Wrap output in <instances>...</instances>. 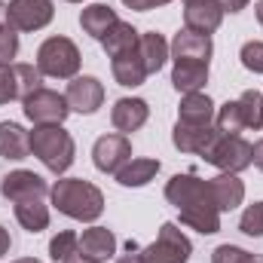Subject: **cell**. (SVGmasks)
<instances>
[{
    "mask_svg": "<svg viewBox=\"0 0 263 263\" xmlns=\"http://www.w3.org/2000/svg\"><path fill=\"white\" fill-rule=\"evenodd\" d=\"M165 199L178 208L181 223L202 236H214L220 230V208L211 196L208 181L196 175H175L165 184Z\"/></svg>",
    "mask_w": 263,
    "mask_h": 263,
    "instance_id": "cell-1",
    "label": "cell"
},
{
    "mask_svg": "<svg viewBox=\"0 0 263 263\" xmlns=\"http://www.w3.org/2000/svg\"><path fill=\"white\" fill-rule=\"evenodd\" d=\"M49 196H52V205L62 214L73 217V220H83V223L98 220L101 211H104V193L95 184L83 181V178H62V181H55Z\"/></svg>",
    "mask_w": 263,
    "mask_h": 263,
    "instance_id": "cell-2",
    "label": "cell"
},
{
    "mask_svg": "<svg viewBox=\"0 0 263 263\" xmlns=\"http://www.w3.org/2000/svg\"><path fill=\"white\" fill-rule=\"evenodd\" d=\"M31 153L52 175H65L73 165L77 147H73L70 132H65L62 126H34V132H31Z\"/></svg>",
    "mask_w": 263,
    "mask_h": 263,
    "instance_id": "cell-3",
    "label": "cell"
},
{
    "mask_svg": "<svg viewBox=\"0 0 263 263\" xmlns=\"http://www.w3.org/2000/svg\"><path fill=\"white\" fill-rule=\"evenodd\" d=\"M80 65H83V55H80L77 43L67 40V37H62V34L43 40L40 49H37V70H40L43 77L73 80L77 70H80Z\"/></svg>",
    "mask_w": 263,
    "mask_h": 263,
    "instance_id": "cell-4",
    "label": "cell"
},
{
    "mask_svg": "<svg viewBox=\"0 0 263 263\" xmlns=\"http://www.w3.org/2000/svg\"><path fill=\"white\" fill-rule=\"evenodd\" d=\"M202 159L211 162V165H217L220 172L239 175V172H245V168L251 165V144H248L242 135H223V132L217 129L214 141L205 147Z\"/></svg>",
    "mask_w": 263,
    "mask_h": 263,
    "instance_id": "cell-5",
    "label": "cell"
},
{
    "mask_svg": "<svg viewBox=\"0 0 263 263\" xmlns=\"http://www.w3.org/2000/svg\"><path fill=\"white\" fill-rule=\"evenodd\" d=\"M190 254H193V245L184 236V230H178V223H162L156 242L141 251L144 263H187Z\"/></svg>",
    "mask_w": 263,
    "mask_h": 263,
    "instance_id": "cell-6",
    "label": "cell"
},
{
    "mask_svg": "<svg viewBox=\"0 0 263 263\" xmlns=\"http://www.w3.org/2000/svg\"><path fill=\"white\" fill-rule=\"evenodd\" d=\"M22 110L34 126H62L70 114L67 98L52 89H37L28 98H22Z\"/></svg>",
    "mask_w": 263,
    "mask_h": 263,
    "instance_id": "cell-7",
    "label": "cell"
},
{
    "mask_svg": "<svg viewBox=\"0 0 263 263\" xmlns=\"http://www.w3.org/2000/svg\"><path fill=\"white\" fill-rule=\"evenodd\" d=\"M55 6L52 0H9L6 3V25L15 31H40L52 22Z\"/></svg>",
    "mask_w": 263,
    "mask_h": 263,
    "instance_id": "cell-8",
    "label": "cell"
},
{
    "mask_svg": "<svg viewBox=\"0 0 263 263\" xmlns=\"http://www.w3.org/2000/svg\"><path fill=\"white\" fill-rule=\"evenodd\" d=\"M132 159V141L126 135H101L92 147V162L104 175H117L126 162Z\"/></svg>",
    "mask_w": 263,
    "mask_h": 263,
    "instance_id": "cell-9",
    "label": "cell"
},
{
    "mask_svg": "<svg viewBox=\"0 0 263 263\" xmlns=\"http://www.w3.org/2000/svg\"><path fill=\"white\" fill-rule=\"evenodd\" d=\"M65 98H67L70 110H77V114H95L104 104V86L95 77H73L67 83Z\"/></svg>",
    "mask_w": 263,
    "mask_h": 263,
    "instance_id": "cell-10",
    "label": "cell"
},
{
    "mask_svg": "<svg viewBox=\"0 0 263 263\" xmlns=\"http://www.w3.org/2000/svg\"><path fill=\"white\" fill-rule=\"evenodd\" d=\"M49 193V187H46V181L40 178V175H34V172H25V168H18V172H9L3 181H0V196L9 199V202H18V199H46Z\"/></svg>",
    "mask_w": 263,
    "mask_h": 263,
    "instance_id": "cell-11",
    "label": "cell"
},
{
    "mask_svg": "<svg viewBox=\"0 0 263 263\" xmlns=\"http://www.w3.org/2000/svg\"><path fill=\"white\" fill-rule=\"evenodd\" d=\"M211 52H214L211 37L196 34V31H187V28L178 31L175 40H172V46H168V59H175V62H205L208 65Z\"/></svg>",
    "mask_w": 263,
    "mask_h": 263,
    "instance_id": "cell-12",
    "label": "cell"
},
{
    "mask_svg": "<svg viewBox=\"0 0 263 263\" xmlns=\"http://www.w3.org/2000/svg\"><path fill=\"white\" fill-rule=\"evenodd\" d=\"M223 22V9L217 0H190L184 3V25L187 31H196V34H214Z\"/></svg>",
    "mask_w": 263,
    "mask_h": 263,
    "instance_id": "cell-13",
    "label": "cell"
},
{
    "mask_svg": "<svg viewBox=\"0 0 263 263\" xmlns=\"http://www.w3.org/2000/svg\"><path fill=\"white\" fill-rule=\"evenodd\" d=\"M147 117H150V107H147L144 98H120L114 104V110H110V123H114V129L120 135L138 132L147 123Z\"/></svg>",
    "mask_w": 263,
    "mask_h": 263,
    "instance_id": "cell-14",
    "label": "cell"
},
{
    "mask_svg": "<svg viewBox=\"0 0 263 263\" xmlns=\"http://www.w3.org/2000/svg\"><path fill=\"white\" fill-rule=\"evenodd\" d=\"M114 251H117V236L107 227H89L80 236V254L89 260L104 263L107 257H114Z\"/></svg>",
    "mask_w": 263,
    "mask_h": 263,
    "instance_id": "cell-15",
    "label": "cell"
},
{
    "mask_svg": "<svg viewBox=\"0 0 263 263\" xmlns=\"http://www.w3.org/2000/svg\"><path fill=\"white\" fill-rule=\"evenodd\" d=\"M208 187H211V196H214V202H217L220 214L239 208L242 199H245V184H242L239 175H233V172H220L217 178L208 181Z\"/></svg>",
    "mask_w": 263,
    "mask_h": 263,
    "instance_id": "cell-16",
    "label": "cell"
},
{
    "mask_svg": "<svg viewBox=\"0 0 263 263\" xmlns=\"http://www.w3.org/2000/svg\"><path fill=\"white\" fill-rule=\"evenodd\" d=\"M217 126H187V123H175L172 132V144L181 150V153H205V147L214 141Z\"/></svg>",
    "mask_w": 263,
    "mask_h": 263,
    "instance_id": "cell-17",
    "label": "cell"
},
{
    "mask_svg": "<svg viewBox=\"0 0 263 263\" xmlns=\"http://www.w3.org/2000/svg\"><path fill=\"white\" fill-rule=\"evenodd\" d=\"M214 101L205 95V92H190L181 98V107H178V123H187V126H214Z\"/></svg>",
    "mask_w": 263,
    "mask_h": 263,
    "instance_id": "cell-18",
    "label": "cell"
},
{
    "mask_svg": "<svg viewBox=\"0 0 263 263\" xmlns=\"http://www.w3.org/2000/svg\"><path fill=\"white\" fill-rule=\"evenodd\" d=\"M110 70H114V80L120 86H126V89H135V86H141L147 80V67H144V59H141L138 46L120 52L117 59H110Z\"/></svg>",
    "mask_w": 263,
    "mask_h": 263,
    "instance_id": "cell-19",
    "label": "cell"
},
{
    "mask_svg": "<svg viewBox=\"0 0 263 263\" xmlns=\"http://www.w3.org/2000/svg\"><path fill=\"white\" fill-rule=\"evenodd\" d=\"M117 22H120V18H117L114 6H107V3H92V6H86V9L80 12V25H83V31H86L89 37H95L98 43L107 37V31H110Z\"/></svg>",
    "mask_w": 263,
    "mask_h": 263,
    "instance_id": "cell-20",
    "label": "cell"
},
{
    "mask_svg": "<svg viewBox=\"0 0 263 263\" xmlns=\"http://www.w3.org/2000/svg\"><path fill=\"white\" fill-rule=\"evenodd\" d=\"M31 153V132H25L18 123H0V156L3 159H28Z\"/></svg>",
    "mask_w": 263,
    "mask_h": 263,
    "instance_id": "cell-21",
    "label": "cell"
},
{
    "mask_svg": "<svg viewBox=\"0 0 263 263\" xmlns=\"http://www.w3.org/2000/svg\"><path fill=\"white\" fill-rule=\"evenodd\" d=\"M15 205V220L28 230V233H43L49 227V205L46 199L34 196V199H18Z\"/></svg>",
    "mask_w": 263,
    "mask_h": 263,
    "instance_id": "cell-22",
    "label": "cell"
},
{
    "mask_svg": "<svg viewBox=\"0 0 263 263\" xmlns=\"http://www.w3.org/2000/svg\"><path fill=\"white\" fill-rule=\"evenodd\" d=\"M205 83H208V65H205V62H175L172 86H175L181 95L202 92Z\"/></svg>",
    "mask_w": 263,
    "mask_h": 263,
    "instance_id": "cell-23",
    "label": "cell"
},
{
    "mask_svg": "<svg viewBox=\"0 0 263 263\" xmlns=\"http://www.w3.org/2000/svg\"><path fill=\"white\" fill-rule=\"evenodd\" d=\"M138 52H141V59H144L147 73H159V70L165 67V62H168V43H165V37L156 34V31L141 34V40H138Z\"/></svg>",
    "mask_w": 263,
    "mask_h": 263,
    "instance_id": "cell-24",
    "label": "cell"
},
{
    "mask_svg": "<svg viewBox=\"0 0 263 263\" xmlns=\"http://www.w3.org/2000/svg\"><path fill=\"white\" fill-rule=\"evenodd\" d=\"M156 172H159V159H129L117 172V181L123 187H144L156 178Z\"/></svg>",
    "mask_w": 263,
    "mask_h": 263,
    "instance_id": "cell-25",
    "label": "cell"
},
{
    "mask_svg": "<svg viewBox=\"0 0 263 263\" xmlns=\"http://www.w3.org/2000/svg\"><path fill=\"white\" fill-rule=\"evenodd\" d=\"M138 40H141V34L132 28L129 22H117V25L107 31V37L101 40V46H104V52H107L110 59H117L120 52L135 49V46H138Z\"/></svg>",
    "mask_w": 263,
    "mask_h": 263,
    "instance_id": "cell-26",
    "label": "cell"
},
{
    "mask_svg": "<svg viewBox=\"0 0 263 263\" xmlns=\"http://www.w3.org/2000/svg\"><path fill=\"white\" fill-rule=\"evenodd\" d=\"M214 126L223 132V135H239V132L248 129V120H245V110H242L239 98H236V101H227V104L214 114Z\"/></svg>",
    "mask_w": 263,
    "mask_h": 263,
    "instance_id": "cell-27",
    "label": "cell"
},
{
    "mask_svg": "<svg viewBox=\"0 0 263 263\" xmlns=\"http://www.w3.org/2000/svg\"><path fill=\"white\" fill-rule=\"evenodd\" d=\"M73 254H80V236L77 233H59V236H52V242H49V257L55 263H65L67 257H73Z\"/></svg>",
    "mask_w": 263,
    "mask_h": 263,
    "instance_id": "cell-28",
    "label": "cell"
},
{
    "mask_svg": "<svg viewBox=\"0 0 263 263\" xmlns=\"http://www.w3.org/2000/svg\"><path fill=\"white\" fill-rule=\"evenodd\" d=\"M239 104L245 110V120H248V129H260L263 126V95L257 89H248L239 95Z\"/></svg>",
    "mask_w": 263,
    "mask_h": 263,
    "instance_id": "cell-29",
    "label": "cell"
},
{
    "mask_svg": "<svg viewBox=\"0 0 263 263\" xmlns=\"http://www.w3.org/2000/svg\"><path fill=\"white\" fill-rule=\"evenodd\" d=\"M15 67V83H18V98H28L31 92L43 89V73L34 65H12Z\"/></svg>",
    "mask_w": 263,
    "mask_h": 263,
    "instance_id": "cell-30",
    "label": "cell"
},
{
    "mask_svg": "<svg viewBox=\"0 0 263 263\" xmlns=\"http://www.w3.org/2000/svg\"><path fill=\"white\" fill-rule=\"evenodd\" d=\"M239 230L251 239H263V202H254L242 211V220H239Z\"/></svg>",
    "mask_w": 263,
    "mask_h": 263,
    "instance_id": "cell-31",
    "label": "cell"
},
{
    "mask_svg": "<svg viewBox=\"0 0 263 263\" xmlns=\"http://www.w3.org/2000/svg\"><path fill=\"white\" fill-rule=\"evenodd\" d=\"M18 55V31L12 25H0V65H12V59Z\"/></svg>",
    "mask_w": 263,
    "mask_h": 263,
    "instance_id": "cell-32",
    "label": "cell"
},
{
    "mask_svg": "<svg viewBox=\"0 0 263 263\" xmlns=\"http://www.w3.org/2000/svg\"><path fill=\"white\" fill-rule=\"evenodd\" d=\"M242 65L248 67L251 73H263V40H248L239 52Z\"/></svg>",
    "mask_w": 263,
    "mask_h": 263,
    "instance_id": "cell-33",
    "label": "cell"
},
{
    "mask_svg": "<svg viewBox=\"0 0 263 263\" xmlns=\"http://www.w3.org/2000/svg\"><path fill=\"white\" fill-rule=\"evenodd\" d=\"M12 98H18L15 67H12V65H0V104H9Z\"/></svg>",
    "mask_w": 263,
    "mask_h": 263,
    "instance_id": "cell-34",
    "label": "cell"
},
{
    "mask_svg": "<svg viewBox=\"0 0 263 263\" xmlns=\"http://www.w3.org/2000/svg\"><path fill=\"white\" fill-rule=\"evenodd\" d=\"M248 260V251L239 248V245H217L211 251V263H245Z\"/></svg>",
    "mask_w": 263,
    "mask_h": 263,
    "instance_id": "cell-35",
    "label": "cell"
},
{
    "mask_svg": "<svg viewBox=\"0 0 263 263\" xmlns=\"http://www.w3.org/2000/svg\"><path fill=\"white\" fill-rule=\"evenodd\" d=\"M129 9L135 12H150V9H156V6H165V3H172V0H123Z\"/></svg>",
    "mask_w": 263,
    "mask_h": 263,
    "instance_id": "cell-36",
    "label": "cell"
},
{
    "mask_svg": "<svg viewBox=\"0 0 263 263\" xmlns=\"http://www.w3.org/2000/svg\"><path fill=\"white\" fill-rule=\"evenodd\" d=\"M117 263H144V257H141L138 245H135V242H129V245H126V254H123Z\"/></svg>",
    "mask_w": 263,
    "mask_h": 263,
    "instance_id": "cell-37",
    "label": "cell"
},
{
    "mask_svg": "<svg viewBox=\"0 0 263 263\" xmlns=\"http://www.w3.org/2000/svg\"><path fill=\"white\" fill-rule=\"evenodd\" d=\"M217 3H220V9L230 12V15H236V12H242V9L248 6V0H217Z\"/></svg>",
    "mask_w": 263,
    "mask_h": 263,
    "instance_id": "cell-38",
    "label": "cell"
},
{
    "mask_svg": "<svg viewBox=\"0 0 263 263\" xmlns=\"http://www.w3.org/2000/svg\"><path fill=\"white\" fill-rule=\"evenodd\" d=\"M251 165H257V168L263 172V141L251 144Z\"/></svg>",
    "mask_w": 263,
    "mask_h": 263,
    "instance_id": "cell-39",
    "label": "cell"
},
{
    "mask_svg": "<svg viewBox=\"0 0 263 263\" xmlns=\"http://www.w3.org/2000/svg\"><path fill=\"white\" fill-rule=\"evenodd\" d=\"M9 248H12V239H9V233L0 227V257H6V254H9Z\"/></svg>",
    "mask_w": 263,
    "mask_h": 263,
    "instance_id": "cell-40",
    "label": "cell"
},
{
    "mask_svg": "<svg viewBox=\"0 0 263 263\" xmlns=\"http://www.w3.org/2000/svg\"><path fill=\"white\" fill-rule=\"evenodd\" d=\"M65 263H95V260H89V257H83V254H73V257H67Z\"/></svg>",
    "mask_w": 263,
    "mask_h": 263,
    "instance_id": "cell-41",
    "label": "cell"
},
{
    "mask_svg": "<svg viewBox=\"0 0 263 263\" xmlns=\"http://www.w3.org/2000/svg\"><path fill=\"white\" fill-rule=\"evenodd\" d=\"M254 12H257V22L263 25V0H257V6H254Z\"/></svg>",
    "mask_w": 263,
    "mask_h": 263,
    "instance_id": "cell-42",
    "label": "cell"
},
{
    "mask_svg": "<svg viewBox=\"0 0 263 263\" xmlns=\"http://www.w3.org/2000/svg\"><path fill=\"white\" fill-rule=\"evenodd\" d=\"M245 263H263V254H248V260Z\"/></svg>",
    "mask_w": 263,
    "mask_h": 263,
    "instance_id": "cell-43",
    "label": "cell"
},
{
    "mask_svg": "<svg viewBox=\"0 0 263 263\" xmlns=\"http://www.w3.org/2000/svg\"><path fill=\"white\" fill-rule=\"evenodd\" d=\"M6 22V3H0V25Z\"/></svg>",
    "mask_w": 263,
    "mask_h": 263,
    "instance_id": "cell-44",
    "label": "cell"
},
{
    "mask_svg": "<svg viewBox=\"0 0 263 263\" xmlns=\"http://www.w3.org/2000/svg\"><path fill=\"white\" fill-rule=\"evenodd\" d=\"M12 263H40V260H34V257H22V260H12Z\"/></svg>",
    "mask_w": 263,
    "mask_h": 263,
    "instance_id": "cell-45",
    "label": "cell"
},
{
    "mask_svg": "<svg viewBox=\"0 0 263 263\" xmlns=\"http://www.w3.org/2000/svg\"><path fill=\"white\" fill-rule=\"evenodd\" d=\"M67 3H83V0H67Z\"/></svg>",
    "mask_w": 263,
    "mask_h": 263,
    "instance_id": "cell-46",
    "label": "cell"
},
{
    "mask_svg": "<svg viewBox=\"0 0 263 263\" xmlns=\"http://www.w3.org/2000/svg\"><path fill=\"white\" fill-rule=\"evenodd\" d=\"M184 3H190V0H184Z\"/></svg>",
    "mask_w": 263,
    "mask_h": 263,
    "instance_id": "cell-47",
    "label": "cell"
},
{
    "mask_svg": "<svg viewBox=\"0 0 263 263\" xmlns=\"http://www.w3.org/2000/svg\"><path fill=\"white\" fill-rule=\"evenodd\" d=\"M260 129H263V126H260Z\"/></svg>",
    "mask_w": 263,
    "mask_h": 263,
    "instance_id": "cell-48",
    "label": "cell"
}]
</instances>
